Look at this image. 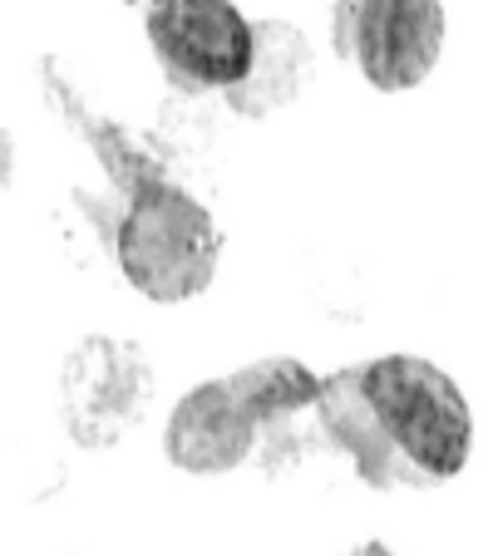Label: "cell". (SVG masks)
I'll list each match as a JSON object with an SVG mask.
<instances>
[{"label":"cell","instance_id":"3957f363","mask_svg":"<svg viewBox=\"0 0 488 556\" xmlns=\"http://www.w3.org/2000/svg\"><path fill=\"white\" fill-rule=\"evenodd\" d=\"M124 281L159 305L192 301L213 286L223 262V227L198 198L163 178H143L114 231Z\"/></svg>","mask_w":488,"mask_h":556},{"label":"cell","instance_id":"6da1fadb","mask_svg":"<svg viewBox=\"0 0 488 556\" xmlns=\"http://www.w3.org/2000/svg\"><path fill=\"white\" fill-rule=\"evenodd\" d=\"M316 414L371 488L449 483L464 472L474 443L464 389L420 355H380L336 369Z\"/></svg>","mask_w":488,"mask_h":556},{"label":"cell","instance_id":"7a4b0ae2","mask_svg":"<svg viewBox=\"0 0 488 556\" xmlns=\"http://www.w3.org/2000/svg\"><path fill=\"white\" fill-rule=\"evenodd\" d=\"M326 379L291 355H272L227 379H202L173 404L163 453L178 472L223 478L252 458L262 429L301 409H316Z\"/></svg>","mask_w":488,"mask_h":556},{"label":"cell","instance_id":"ba28073f","mask_svg":"<svg viewBox=\"0 0 488 556\" xmlns=\"http://www.w3.org/2000/svg\"><path fill=\"white\" fill-rule=\"evenodd\" d=\"M351 556H395V552H390V546H385V542H365V546H355Z\"/></svg>","mask_w":488,"mask_h":556},{"label":"cell","instance_id":"9c48e42d","mask_svg":"<svg viewBox=\"0 0 488 556\" xmlns=\"http://www.w3.org/2000/svg\"><path fill=\"white\" fill-rule=\"evenodd\" d=\"M143 5H159V0H143Z\"/></svg>","mask_w":488,"mask_h":556},{"label":"cell","instance_id":"52a82bcc","mask_svg":"<svg viewBox=\"0 0 488 556\" xmlns=\"http://www.w3.org/2000/svg\"><path fill=\"white\" fill-rule=\"evenodd\" d=\"M311 74V50L301 40V30L281 21H262L256 25V60L237 89H227V104L242 118H266L276 109H287L301 94Z\"/></svg>","mask_w":488,"mask_h":556},{"label":"cell","instance_id":"277c9868","mask_svg":"<svg viewBox=\"0 0 488 556\" xmlns=\"http://www.w3.org/2000/svg\"><path fill=\"white\" fill-rule=\"evenodd\" d=\"M336 50L355 60L365 85L380 94L414 89L445 50L439 0H340L330 15Z\"/></svg>","mask_w":488,"mask_h":556},{"label":"cell","instance_id":"5b68a950","mask_svg":"<svg viewBox=\"0 0 488 556\" xmlns=\"http://www.w3.org/2000/svg\"><path fill=\"white\" fill-rule=\"evenodd\" d=\"M149 45L178 89H237L256 60V25L233 0H159L149 5Z\"/></svg>","mask_w":488,"mask_h":556},{"label":"cell","instance_id":"8992f818","mask_svg":"<svg viewBox=\"0 0 488 556\" xmlns=\"http://www.w3.org/2000/svg\"><path fill=\"white\" fill-rule=\"evenodd\" d=\"M153 400L143 350L114 336L79 340L60 369V414L79 448H114Z\"/></svg>","mask_w":488,"mask_h":556}]
</instances>
